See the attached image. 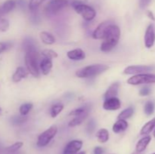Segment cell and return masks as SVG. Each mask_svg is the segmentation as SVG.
Returning <instances> with one entry per match:
<instances>
[{
    "label": "cell",
    "mask_w": 155,
    "mask_h": 154,
    "mask_svg": "<svg viewBox=\"0 0 155 154\" xmlns=\"http://www.w3.org/2000/svg\"><path fill=\"white\" fill-rule=\"evenodd\" d=\"M64 110V104L61 103H56V104H53L51 107V110H50V114L52 118H55L56 116H58L62 110Z\"/></svg>",
    "instance_id": "cell-25"
},
{
    "label": "cell",
    "mask_w": 155,
    "mask_h": 154,
    "mask_svg": "<svg viewBox=\"0 0 155 154\" xmlns=\"http://www.w3.org/2000/svg\"><path fill=\"white\" fill-rule=\"evenodd\" d=\"M109 69L107 65L104 64H92L78 69L76 72V75L78 78H91L96 76L105 72Z\"/></svg>",
    "instance_id": "cell-2"
},
{
    "label": "cell",
    "mask_w": 155,
    "mask_h": 154,
    "mask_svg": "<svg viewBox=\"0 0 155 154\" xmlns=\"http://www.w3.org/2000/svg\"><path fill=\"white\" fill-rule=\"evenodd\" d=\"M27 120V117L26 116H12L10 119V122L13 125H21L24 124Z\"/></svg>",
    "instance_id": "cell-27"
},
{
    "label": "cell",
    "mask_w": 155,
    "mask_h": 154,
    "mask_svg": "<svg viewBox=\"0 0 155 154\" xmlns=\"http://www.w3.org/2000/svg\"><path fill=\"white\" fill-rule=\"evenodd\" d=\"M57 132L58 127L54 125H51L50 128H48V129L43 131L42 134H39L37 139V142H36L37 146L39 147H43V146H47L51 142V140L54 138Z\"/></svg>",
    "instance_id": "cell-5"
},
{
    "label": "cell",
    "mask_w": 155,
    "mask_h": 154,
    "mask_svg": "<svg viewBox=\"0 0 155 154\" xmlns=\"http://www.w3.org/2000/svg\"><path fill=\"white\" fill-rule=\"evenodd\" d=\"M67 56L72 60H83L86 57V53L81 48H76L68 51Z\"/></svg>",
    "instance_id": "cell-13"
},
{
    "label": "cell",
    "mask_w": 155,
    "mask_h": 154,
    "mask_svg": "<svg viewBox=\"0 0 155 154\" xmlns=\"http://www.w3.org/2000/svg\"><path fill=\"white\" fill-rule=\"evenodd\" d=\"M13 46L12 42H0V54L8 51Z\"/></svg>",
    "instance_id": "cell-33"
},
{
    "label": "cell",
    "mask_w": 155,
    "mask_h": 154,
    "mask_svg": "<svg viewBox=\"0 0 155 154\" xmlns=\"http://www.w3.org/2000/svg\"><path fill=\"white\" fill-rule=\"evenodd\" d=\"M151 140V137L149 135H146L138 141L136 146V151L139 153H141L145 150L148 145L149 144Z\"/></svg>",
    "instance_id": "cell-18"
},
{
    "label": "cell",
    "mask_w": 155,
    "mask_h": 154,
    "mask_svg": "<svg viewBox=\"0 0 155 154\" xmlns=\"http://www.w3.org/2000/svg\"><path fill=\"white\" fill-rule=\"evenodd\" d=\"M46 0H30L29 3V8L31 11H35Z\"/></svg>",
    "instance_id": "cell-32"
},
{
    "label": "cell",
    "mask_w": 155,
    "mask_h": 154,
    "mask_svg": "<svg viewBox=\"0 0 155 154\" xmlns=\"http://www.w3.org/2000/svg\"><path fill=\"white\" fill-rule=\"evenodd\" d=\"M147 16H148L150 19L152 20V21H155L154 14H153V12L151 11H147Z\"/></svg>",
    "instance_id": "cell-39"
},
{
    "label": "cell",
    "mask_w": 155,
    "mask_h": 154,
    "mask_svg": "<svg viewBox=\"0 0 155 154\" xmlns=\"http://www.w3.org/2000/svg\"><path fill=\"white\" fill-rule=\"evenodd\" d=\"M113 23L110 21H105L101 22L92 33V37L95 39H102L105 36L108 27H110Z\"/></svg>",
    "instance_id": "cell-9"
},
{
    "label": "cell",
    "mask_w": 155,
    "mask_h": 154,
    "mask_svg": "<svg viewBox=\"0 0 155 154\" xmlns=\"http://www.w3.org/2000/svg\"><path fill=\"white\" fill-rule=\"evenodd\" d=\"M95 128H96V122L93 119H90L89 121L87 124V126H86V131L89 134H92L94 131H95Z\"/></svg>",
    "instance_id": "cell-35"
},
{
    "label": "cell",
    "mask_w": 155,
    "mask_h": 154,
    "mask_svg": "<svg viewBox=\"0 0 155 154\" xmlns=\"http://www.w3.org/2000/svg\"><path fill=\"white\" fill-rule=\"evenodd\" d=\"M7 154H23L21 152H7Z\"/></svg>",
    "instance_id": "cell-40"
},
{
    "label": "cell",
    "mask_w": 155,
    "mask_h": 154,
    "mask_svg": "<svg viewBox=\"0 0 155 154\" xmlns=\"http://www.w3.org/2000/svg\"><path fill=\"white\" fill-rule=\"evenodd\" d=\"M27 76V72L22 66H18L12 75V81L14 82H19Z\"/></svg>",
    "instance_id": "cell-20"
},
{
    "label": "cell",
    "mask_w": 155,
    "mask_h": 154,
    "mask_svg": "<svg viewBox=\"0 0 155 154\" xmlns=\"http://www.w3.org/2000/svg\"><path fill=\"white\" fill-rule=\"evenodd\" d=\"M151 91V88H150L149 87H148V86H145V87L142 88L141 89L140 91H139V95H140L141 96H148V95H150Z\"/></svg>",
    "instance_id": "cell-36"
},
{
    "label": "cell",
    "mask_w": 155,
    "mask_h": 154,
    "mask_svg": "<svg viewBox=\"0 0 155 154\" xmlns=\"http://www.w3.org/2000/svg\"><path fill=\"white\" fill-rule=\"evenodd\" d=\"M128 128V122L124 119H118L112 127V130L114 133H120L126 131Z\"/></svg>",
    "instance_id": "cell-21"
},
{
    "label": "cell",
    "mask_w": 155,
    "mask_h": 154,
    "mask_svg": "<svg viewBox=\"0 0 155 154\" xmlns=\"http://www.w3.org/2000/svg\"><path fill=\"white\" fill-rule=\"evenodd\" d=\"M151 1H152V0H140V1H139V6H140L141 8H145L147 6L149 5V4L151 2Z\"/></svg>",
    "instance_id": "cell-37"
},
{
    "label": "cell",
    "mask_w": 155,
    "mask_h": 154,
    "mask_svg": "<svg viewBox=\"0 0 155 154\" xmlns=\"http://www.w3.org/2000/svg\"><path fill=\"white\" fill-rule=\"evenodd\" d=\"M120 88V83L114 82L112 83L108 88L106 91L105 94H104V99H108V98H116L118 95V91H119Z\"/></svg>",
    "instance_id": "cell-19"
},
{
    "label": "cell",
    "mask_w": 155,
    "mask_h": 154,
    "mask_svg": "<svg viewBox=\"0 0 155 154\" xmlns=\"http://www.w3.org/2000/svg\"><path fill=\"white\" fill-rule=\"evenodd\" d=\"M41 54L45 58H49V59H54L58 57V53L56 51H53L51 49H45L42 51Z\"/></svg>",
    "instance_id": "cell-30"
},
{
    "label": "cell",
    "mask_w": 155,
    "mask_h": 154,
    "mask_svg": "<svg viewBox=\"0 0 155 154\" xmlns=\"http://www.w3.org/2000/svg\"><path fill=\"white\" fill-rule=\"evenodd\" d=\"M72 6L75 11L80 14L86 21H91L96 16V11L95 9L90 6L84 4L80 1H74L72 2Z\"/></svg>",
    "instance_id": "cell-4"
},
{
    "label": "cell",
    "mask_w": 155,
    "mask_h": 154,
    "mask_svg": "<svg viewBox=\"0 0 155 154\" xmlns=\"http://www.w3.org/2000/svg\"><path fill=\"white\" fill-rule=\"evenodd\" d=\"M90 111H91V109H89V110H86V112H84V113H82V114L75 116L74 119H73L72 120L70 121V122L68 123V125H69L70 127H75V126H77V125H81V124L84 122L85 119L89 116V113H90Z\"/></svg>",
    "instance_id": "cell-16"
},
{
    "label": "cell",
    "mask_w": 155,
    "mask_h": 154,
    "mask_svg": "<svg viewBox=\"0 0 155 154\" xmlns=\"http://www.w3.org/2000/svg\"><path fill=\"white\" fill-rule=\"evenodd\" d=\"M39 53L37 51H29L25 53V64L29 73L33 76L38 77L39 75Z\"/></svg>",
    "instance_id": "cell-3"
},
{
    "label": "cell",
    "mask_w": 155,
    "mask_h": 154,
    "mask_svg": "<svg viewBox=\"0 0 155 154\" xmlns=\"http://www.w3.org/2000/svg\"><path fill=\"white\" fill-rule=\"evenodd\" d=\"M22 46L23 49L24 50L25 53L29 52V51H37V47H36V44L35 42V40L30 37H27L24 39Z\"/></svg>",
    "instance_id": "cell-17"
},
{
    "label": "cell",
    "mask_w": 155,
    "mask_h": 154,
    "mask_svg": "<svg viewBox=\"0 0 155 154\" xmlns=\"http://www.w3.org/2000/svg\"><path fill=\"white\" fill-rule=\"evenodd\" d=\"M33 108V104L31 103H26V104H22L19 108V112L22 116H27L29 112Z\"/></svg>",
    "instance_id": "cell-28"
},
{
    "label": "cell",
    "mask_w": 155,
    "mask_h": 154,
    "mask_svg": "<svg viewBox=\"0 0 155 154\" xmlns=\"http://www.w3.org/2000/svg\"><path fill=\"white\" fill-rule=\"evenodd\" d=\"M9 28V21L5 18H0V31L5 32Z\"/></svg>",
    "instance_id": "cell-34"
},
{
    "label": "cell",
    "mask_w": 155,
    "mask_h": 154,
    "mask_svg": "<svg viewBox=\"0 0 155 154\" xmlns=\"http://www.w3.org/2000/svg\"><path fill=\"white\" fill-rule=\"evenodd\" d=\"M39 36L45 45H52L55 42V38L51 33H48L47 31H42L39 33Z\"/></svg>",
    "instance_id": "cell-22"
},
{
    "label": "cell",
    "mask_w": 155,
    "mask_h": 154,
    "mask_svg": "<svg viewBox=\"0 0 155 154\" xmlns=\"http://www.w3.org/2000/svg\"><path fill=\"white\" fill-rule=\"evenodd\" d=\"M144 111L147 116H151L154 113V104L152 101H148L146 102L144 108Z\"/></svg>",
    "instance_id": "cell-31"
},
{
    "label": "cell",
    "mask_w": 155,
    "mask_h": 154,
    "mask_svg": "<svg viewBox=\"0 0 155 154\" xmlns=\"http://www.w3.org/2000/svg\"><path fill=\"white\" fill-rule=\"evenodd\" d=\"M68 5L67 0H51L45 5V11L48 14H55L67 7Z\"/></svg>",
    "instance_id": "cell-7"
},
{
    "label": "cell",
    "mask_w": 155,
    "mask_h": 154,
    "mask_svg": "<svg viewBox=\"0 0 155 154\" xmlns=\"http://www.w3.org/2000/svg\"><path fill=\"white\" fill-rule=\"evenodd\" d=\"M152 154H155V152H154V153H152Z\"/></svg>",
    "instance_id": "cell-45"
},
{
    "label": "cell",
    "mask_w": 155,
    "mask_h": 154,
    "mask_svg": "<svg viewBox=\"0 0 155 154\" xmlns=\"http://www.w3.org/2000/svg\"><path fill=\"white\" fill-rule=\"evenodd\" d=\"M24 143L23 142H16V143H13L11 146H8L5 149L6 152H18L20 149L23 146Z\"/></svg>",
    "instance_id": "cell-29"
},
{
    "label": "cell",
    "mask_w": 155,
    "mask_h": 154,
    "mask_svg": "<svg viewBox=\"0 0 155 154\" xmlns=\"http://www.w3.org/2000/svg\"><path fill=\"white\" fill-rule=\"evenodd\" d=\"M132 154H139V152H133V153Z\"/></svg>",
    "instance_id": "cell-43"
},
{
    "label": "cell",
    "mask_w": 155,
    "mask_h": 154,
    "mask_svg": "<svg viewBox=\"0 0 155 154\" xmlns=\"http://www.w3.org/2000/svg\"><path fill=\"white\" fill-rule=\"evenodd\" d=\"M133 113H134V109H133V107H128V108H127V109H125V110H123V111L121 112L119 115H118L117 119H124V120H126V119H129V118L131 117V116L133 115Z\"/></svg>",
    "instance_id": "cell-26"
},
{
    "label": "cell",
    "mask_w": 155,
    "mask_h": 154,
    "mask_svg": "<svg viewBox=\"0 0 155 154\" xmlns=\"http://www.w3.org/2000/svg\"><path fill=\"white\" fill-rule=\"evenodd\" d=\"M154 128H155V118L151 119L150 121H148V122H146V123L143 125V127H142V129H141L140 134L141 135H144V136L148 135V134H149L150 133L154 130Z\"/></svg>",
    "instance_id": "cell-23"
},
{
    "label": "cell",
    "mask_w": 155,
    "mask_h": 154,
    "mask_svg": "<svg viewBox=\"0 0 155 154\" xmlns=\"http://www.w3.org/2000/svg\"><path fill=\"white\" fill-rule=\"evenodd\" d=\"M53 63L51 59L45 58L44 57L39 63V69L42 71L43 75H48L49 72H51V69H52Z\"/></svg>",
    "instance_id": "cell-14"
},
{
    "label": "cell",
    "mask_w": 155,
    "mask_h": 154,
    "mask_svg": "<svg viewBox=\"0 0 155 154\" xmlns=\"http://www.w3.org/2000/svg\"><path fill=\"white\" fill-rule=\"evenodd\" d=\"M77 154H86V152H85V151H82V152H78V153H77Z\"/></svg>",
    "instance_id": "cell-41"
},
{
    "label": "cell",
    "mask_w": 155,
    "mask_h": 154,
    "mask_svg": "<svg viewBox=\"0 0 155 154\" xmlns=\"http://www.w3.org/2000/svg\"><path fill=\"white\" fill-rule=\"evenodd\" d=\"M83 146V141L74 140L70 141L64 147L62 154H77Z\"/></svg>",
    "instance_id": "cell-11"
},
{
    "label": "cell",
    "mask_w": 155,
    "mask_h": 154,
    "mask_svg": "<svg viewBox=\"0 0 155 154\" xmlns=\"http://www.w3.org/2000/svg\"><path fill=\"white\" fill-rule=\"evenodd\" d=\"M96 137L100 143H106L109 140V132L106 128H101L96 133Z\"/></svg>",
    "instance_id": "cell-24"
},
{
    "label": "cell",
    "mask_w": 155,
    "mask_h": 154,
    "mask_svg": "<svg viewBox=\"0 0 155 154\" xmlns=\"http://www.w3.org/2000/svg\"><path fill=\"white\" fill-rule=\"evenodd\" d=\"M104 153V149L101 146H96L94 149V154H103Z\"/></svg>",
    "instance_id": "cell-38"
},
{
    "label": "cell",
    "mask_w": 155,
    "mask_h": 154,
    "mask_svg": "<svg viewBox=\"0 0 155 154\" xmlns=\"http://www.w3.org/2000/svg\"><path fill=\"white\" fill-rule=\"evenodd\" d=\"M120 107L121 102L117 97L105 99L103 104V108L106 110H117L120 108Z\"/></svg>",
    "instance_id": "cell-12"
},
{
    "label": "cell",
    "mask_w": 155,
    "mask_h": 154,
    "mask_svg": "<svg viewBox=\"0 0 155 154\" xmlns=\"http://www.w3.org/2000/svg\"><path fill=\"white\" fill-rule=\"evenodd\" d=\"M154 137H155V129H154Z\"/></svg>",
    "instance_id": "cell-44"
},
{
    "label": "cell",
    "mask_w": 155,
    "mask_h": 154,
    "mask_svg": "<svg viewBox=\"0 0 155 154\" xmlns=\"http://www.w3.org/2000/svg\"><path fill=\"white\" fill-rule=\"evenodd\" d=\"M2 110L1 107H0V116H1V115H2Z\"/></svg>",
    "instance_id": "cell-42"
},
{
    "label": "cell",
    "mask_w": 155,
    "mask_h": 154,
    "mask_svg": "<svg viewBox=\"0 0 155 154\" xmlns=\"http://www.w3.org/2000/svg\"><path fill=\"white\" fill-rule=\"evenodd\" d=\"M155 67L150 65H135L129 66L124 70V73L126 75H137L141 73H147L150 71L154 70Z\"/></svg>",
    "instance_id": "cell-8"
},
{
    "label": "cell",
    "mask_w": 155,
    "mask_h": 154,
    "mask_svg": "<svg viewBox=\"0 0 155 154\" xmlns=\"http://www.w3.org/2000/svg\"><path fill=\"white\" fill-rule=\"evenodd\" d=\"M127 83L133 85L155 83V74L141 73L134 75L127 80Z\"/></svg>",
    "instance_id": "cell-6"
},
{
    "label": "cell",
    "mask_w": 155,
    "mask_h": 154,
    "mask_svg": "<svg viewBox=\"0 0 155 154\" xmlns=\"http://www.w3.org/2000/svg\"><path fill=\"white\" fill-rule=\"evenodd\" d=\"M16 6V2L15 0H7L0 6V18L3 15L12 11Z\"/></svg>",
    "instance_id": "cell-15"
},
{
    "label": "cell",
    "mask_w": 155,
    "mask_h": 154,
    "mask_svg": "<svg viewBox=\"0 0 155 154\" xmlns=\"http://www.w3.org/2000/svg\"><path fill=\"white\" fill-rule=\"evenodd\" d=\"M145 45L147 48H151L155 42V28L154 24H150L147 27L144 37Z\"/></svg>",
    "instance_id": "cell-10"
},
{
    "label": "cell",
    "mask_w": 155,
    "mask_h": 154,
    "mask_svg": "<svg viewBox=\"0 0 155 154\" xmlns=\"http://www.w3.org/2000/svg\"><path fill=\"white\" fill-rule=\"evenodd\" d=\"M120 38V29L115 24H112L108 27L105 36L103 39L104 42L101 44V49L103 52L110 51L117 45Z\"/></svg>",
    "instance_id": "cell-1"
}]
</instances>
